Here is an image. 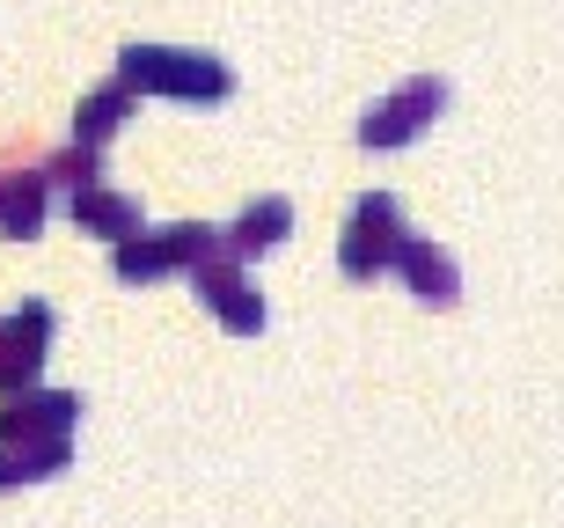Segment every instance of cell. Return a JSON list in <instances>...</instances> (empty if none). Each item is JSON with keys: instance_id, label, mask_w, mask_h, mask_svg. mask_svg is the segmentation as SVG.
<instances>
[{"instance_id": "1", "label": "cell", "mask_w": 564, "mask_h": 528, "mask_svg": "<svg viewBox=\"0 0 564 528\" xmlns=\"http://www.w3.org/2000/svg\"><path fill=\"white\" fill-rule=\"evenodd\" d=\"M118 82L132 96H169V104H228L235 74L213 52H184V44H126L118 52Z\"/></svg>"}, {"instance_id": "2", "label": "cell", "mask_w": 564, "mask_h": 528, "mask_svg": "<svg viewBox=\"0 0 564 528\" xmlns=\"http://www.w3.org/2000/svg\"><path fill=\"white\" fill-rule=\"evenodd\" d=\"M220 250V228H198V220H176V228H154V235H126V243H110V272L126 279V287H154L169 272H191L198 257Z\"/></svg>"}, {"instance_id": "3", "label": "cell", "mask_w": 564, "mask_h": 528, "mask_svg": "<svg viewBox=\"0 0 564 528\" xmlns=\"http://www.w3.org/2000/svg\"><path fill=\"white\" fill-rule=\"evenodd\" d=\"M403 206L389 198V191H367L352 206V220H345V235H337V265H345V279H359V287H375V279L397 272V250H403Z\"/></svg>"}, {"instance_id": "4", "label": "cell", "mask_w": 564, "mask_h": 528, "mask_svg": "<svg viewBox=\"0 0 564 528\" xmlns=\"http://www.w3.org/2000/svg\"><path fill=\"white\" fill-rule=\"evenodd\" d=\"M440 110H447V82L440 74H411L397 96H381L367 118H359V148L367 154H389V148H411L425 126H433Z\"/></svg>"}, {"instance_id": "5", "label": "cell", "mask_w": 564, "mask_h": 528, "mask_svg": "<svg viewBox=\"0 0 564 528\" xmlns=\"http://www.w3.org/2000/svg\"><path fill=\"white\" fill-rule=\"evenodd\" d=\"M191 287H198V301H206L213 316L228 323L235 338H257V331H264V294L250 287V272H242L228 250L198 257V265H191Z\"/></svg>"}, {"instance_id": "6", "label": "cell", "mask_w": 564, "mask_h": 528, "mask_svg": "<svg viewBox=\"0 0 564 528\" xmlns=\"http://www.w3.org/2000/svg\"><path fill=\"white\" fill-rule=\"evenodd\" d=\"M52 331H59L52 301H22L15 316H0V389H8V397H15V389H37Z\"/></svg>"}, {"instance_id": "7", "label": "cell", "mask_w": 564, "mask_h": 528, "mask_svg": "<svg viewBox=\"0 0 564 528\" xmlns=\"http://www.w3.org/2000/svg\"><path fill=\"white\" fill-rule=\"evenodd\" d=\"M74 419H82V397H66V389H15L8 411H0V448L74 441Z\"/></svg>"}, {"instance_id": "8", "label": "cell", "mask_w": 564, "mask_h": 528, "mask_svg": "<svg viewBox=\"0 0 564 528\" xmlns=\"http://www.w3.org/2000/svg\"><path fill=\"white\" fill-rule=\"evenodd\" d=\"M397 272H403V287H411V294H419L425 309H455V301H462V272H455V257L440 250L433 235H403Z\"/></svg>"}, {"instance_id": "9", "label": "cell", "mask_w": 564, "mask_h": 528, "mask_svg": "<svg viewBox=\"0 0 564 528\" xmlns=\"http://www.w3.org/2000/svg\"><path fill=\"white\" fill-rule=\"evenodd\" d=\"M293 235V198H257V206H242L220 228V250L235 257V265H250V257H264V250H279Z\"/></svg>"}, {"instance_id": "10", "label": "cell", "mask_w": 564, "mask_h": 528, "mask_svg": "<svg viewBox=\"0 0 564 528\" xmlns=\"http://www.w3.org/2000/svg\"><path fill=\"white\" fill-rule=\"evenodd\" d=\"M66 213H74L82 235H104V243L140 235V198H126V191H110V184H82L74 198H66Z\"/></svg>"}, {"instance_id": "11", "label": "cell", "mask_w": 564, "mask_h": 528, "mask_svg": "<svg viewBox=\"0 0 564 528\" xmlns=\"http://www.w3.org/2000/svg\"><path fill=\"white\" fill-rule=\"evenodd\" d=\"M44 213H52V184H44V170H22V176L0 170V235H8V243L44 235Z\"/></svg>"}, {"instance_id": "12", "label": "cell", "mask_w": 564, "mask_h": 528, "mask_svg": "<svg viewBox=\"0 0 564 528\" xmlns=\"http://www.w3.org/2000/svg\"><path fill=\"white\" fill-rule=\"evenodd\" d=\"M132 110H140V96H132L126 82H104L96 96H82V110H74V140H82V148H110V140L126 132Z\"/></svg>"}, {"instance_id": "13", "label": "cell", "mask_w": 564, "mask_h": 528, "mask_svg": "<svg viewBox=\"0 0 564 528\" xmlns=\"http://www.w3.org/2000/svg\"><path fill=\"white\" fill-rule=\"evenodd\" d=\"M74 463V441H30V448H0V492L8 485H44Z\"/></svg>"}, {"instance_id": "14", "label": "cell", "mask_w": 564, "mask_h": 528, "mask_svg": "<svg viewBox=\"0 0 564 528\" xmlns=\"http://www.w3.org/2000/svg\"><path fill=\"white\" fill-rule=\"evenodd\" d=\"M44 184L52 191H82V184H104V148H59L52 162H44Z\"/></svg>"}]
</instances>
